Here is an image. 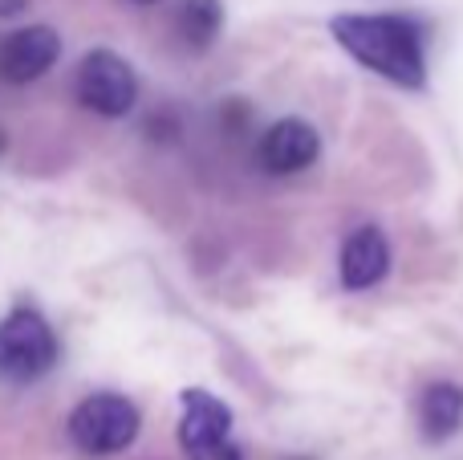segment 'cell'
I'll list each match as a JSON object with an SVG mask.
<instances>
[{
    "mask_svg": "<svg viewBox=\"0 0 463 460\" xmlns=\"http://www.w3.org/2000/svg\"><path fill=\"white\" fill-rule=\"evenodd\" d=\"M334 41L366 65L370 73L386 78L391 86L423 90L427 86V49L423 29L415 16L402 13H337L329 21Z\"/></svg>",
    "mask_w": 463,
    "mask_h": 460,
    "instance_id": "6da1fadb",
    "label": "cell"
},
{
    "mask_svg": "<svg viewBox=\"0 0 463 460\" xmlns=\"http://www.w3.org/2000/svg\"><path fill=\"white\" fill-rule=\"evenodd\" d=\"M57 334L37 310L21 306L0 318V379L5 383H37L57 367Z\"/></svg>",
    "mask_w": 463,
    "mask_h": 460,
    "instance_id": "7a4b0ae2",
    "label": "cell"
},
{
    "mask_svg": "<svg viewBox=\"0 0 463 460\" xmlns=\"http://www.w3.org/2000/svg\"><path fill=\"white\" fill-rule=\"evenodd\" d=\"M138 407L127 396L114 391H98V396L81 399L70 416V440L90 456H114L127 453L138 436Z\"/></svg>",
    "mask_w": 463,
    "mask_h": 460,
    "instance_id": "3957f363",
    "label": "cell"
},
{
    "mask_svg": "<svg viewBox=\"0 0 463 460\" xmlns=\"http://www.w3.org/2000/svg\"><path fill=\"white\" fill-rule=\"evenodd\" d=\"M179 445L187 460H244L232 440V407L203 388L179 396Z\"/></svg>",
    "mask_w": 463,
    "mask_h": 460,
    "instance_id": "277c9868",
    "label": "cell"
},
{
    "mask_svg": "<svg viewBox=\"0 0 463 460\" xmlns=\"http://www.w3.org/2000/svg\"><path fill=\"white\" fill-rule=\"evenodd\" d=\"M73 94L86 110L102 114V119H122L138 102V78L127 57H118L114 49H94V53L81 57Z\"/></svg>",
    "mask_w": 463,
    "mask_h": 460,
    "instance_id": "5b68a950",
    "label": "cell"
},
{
    "mask_svg": "<svg viewBox=\"0 0 463 460\" xmlns=\"http://www.w3.org/2000/svg\"><path fill=\"white\" fill-rule=\"evenodd\" d=\"M321 155V135L305 119H280L256 143V168L264 176H297Z\"/></svg>",
    "mask_w": 463,
    "mask_h": 460,
    "instance_id": "8992f818",
    "label": "cell"
},
{
    "mask_svg": "<svg viewBox=\"0 0 463 460\" xmlns=\"http://www.w3.org/2000/svg\"><path fill=\"white\" fill-rule=\"evenodd\" d=\"M61 57V37H57L49 24H29V29H16L8 37H0V78L24 86V81H37L41 73H49Z\"/></svg>",
    "mask_w": 463,
    "mask_h": 460,
    "instance_id": "52a82bcc",
    "label": "cell"
},
{
    "mask_svg": "<svg viewBox=\"0 0 463 460\" xmlns=\"http://www.w3.org/2000/svg\"><path fill=\"white\" fill-rule=\"evenodd\" d=\"M337 273H342L345 290H370L391 273V244H386L383 228L366 225L354 228L342 244V261H337Z\"/></svg>",
    "mask_w": 463,
    "mask_h": 460,
    "instance_id": "ba28073f",
    "label": "cell"
},
{
    "mask_svg": "<svg viewBox=\"0 0 463 460\" xmlns=\"http://www.w3.org/2000/svg\"><path fill=\"white\" fill-rule=\"evenodd\" d=\"M419 428H423L427 445H443L463 428V388L459 383H431L419 396Z\"/></svg>",
    "mask_w": 463,
    "mask_h": 460,
    "instance_id": "9c48e42d",
    "label": "cell"
},
{
    "mask_svg": "<svg viewBox=\"0 0 463 460\" xmlns=\"http://www.w3.org/2000/svg\"><path fill=\"white\" fill-rule=\"evenodd\" d=\"M175 29L187 41V49L216 45L220 29H224V5L220 0H179Z\"/></svg>",
    "mask_w": 463,
    "mask_h": 460,
    "instance_id": "30bf717a",
    "label": "cell"
},
{
    "mask_svg": "<svg viewBox=\"0 0 463 460\" xmlns=\"http://www.w3.org/2000/svg\"><path fill=\"white\" fill-rule=\"evenodd\" d=\"M24 5H29V0H0V16H16Z\"/></svg>",
    "mask_w": 463,
    "mask_h": 460,
    "instance_id": "8fae6325",
    "label": "cell"
},
{
    "mask_svg": "<svg viewBox=\"0 0 463 460\" xmlns=\"http://www.w3.org/2000/svg\"><path fill=\"white\" fill-rule=\"evenodd\" d=\"M135 5H155V0H135Z\"/></svg>",
    "mask_w": 463,
    "mask_h": 460,
    "instance_id": "7c38bea8",
    "label": "cell"
},
{
    "mask_svg": "<svg viewBox=\"0 0 463 460\" xmlns=\"http://www.w3.org/2000/svg\"><path fill=\"white\" fill-rule=\"evenodd\" d=\"M0 151H5V135H0Z\"/></svg>",
    "mask_w": 463,
    "mask_h": 460,
    "instance_id": "4fadbf2b",
    "label": "cell"
}]
</instances>
